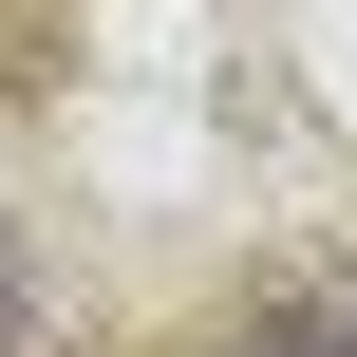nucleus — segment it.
I'll return each mask as SVG.
<instances>
[{"label":"nucleus","instance_id":"f257e3e1","mask_svg":"<svg viewBox=\"0 0 357 357\" xmlns=\"http://www.w3.org/2000/svg\"><path fill=\"white\" fill-rule=\"evenodd\" d=\"M245 357H357V339H320V320H282V339H245Z\"/></svg>","mask_w":357,"mask_h":357}]
</instances>
